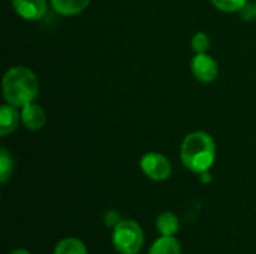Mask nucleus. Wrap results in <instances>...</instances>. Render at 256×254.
<instances>
[{"mask_svg":"<svg viewBox=\"0 0 256 254\" xmlns=\"http://www.w3.org/2000/svg\"><path fill=\"white\" fill-rule=\"evenodd\" d=\"M21 123L32 132L40 130L46 123L45 109L34 102L26 105L24 108H21Z\"/></svg>","mask_w":256,"mask_h":254,"instance_id":"7","label":"nucleus"},{"mask_svg":"<svg viewBox=\"0 0 256 254\" xmlns=\"http://www.w3.org/2000/svg\"><path fill=\"white\" fill-rule=\"evenodd\" d=\"M183 165L195 174L207 172L216 162V142L207 132L189 133L180 148Z\"/></svg>","mask_w":256,"mask_h":254,"instance_id":"1","label":"nucleus"},{"mask_svg":"<svg viewBox=\"0 0 256 254\" xmlns=\"http://www.w3.org/2000/svg\"><path fill=\"white\" fill-rule=\"evenodd\" d=\"M148 254H182V244L176 237L162 235L152 244Z\"/></svg>","mask_w":256,"mask_h":254,"instance_id":"11","label":"nucleus"},{"mask_svg":"<svg viewBox=\"0 0 256 254\" xmlns=\"http://www.w3.org/2000/svg\"><path fill=\"white\" fill-rule=\"evenodd\" d=\"M122 219L118 217V214L116 211H108L106 213V217H105V222H106V226H116Z\"/></svg>","mask_w":256,"mask_h":254,"instance_id":"17","label":"nucleus"},{"mask_svg":"<svg viewBox=\"0 0 256 254\" xmlns=\"http://www.w3.org/2000/svg\"><path fill=\"white\" fill-rule=\"evenodd\" d=\"M141 171L153 181H165L172 174V165L166 156L152 151L141 157L140 160Z\"/></svg>","mask_w":256,"mask_h":254,"instance_id":"4","label":"nucleus"},{"mask_svg":"<svg viewBox=\"0 0 256 254\" xmlns=\"http://www.w3.org/2000/svg\"><path fill=\"white\" fill-rule=\"evenodd\" d=\"M190 69H192L194 76L200 82H204V84H210L219 76V64L207 52L206 54H196L192 58Z\"/></svg>","mask_w":256,"mask_h":254,"instance_id":"5","label":"nucleus"},{"mask_svg":"<svg viewBox=\"0 0 256 254\" xmlns=\"http://www.w3.org/2000/svg\"><path fill=\"white\" fill-rule=\"evenodd\" d=\"M54 254H88V252H87V246L80 238L70 237L62 240L56 246Z\"/></svg>","mask_w":256,"mask_h":254,"instance_id":"12","label":"nucleus"},{"mask_svg":"<svg viewBox=\"0 0 256 254\" xmlns=\"http://www.w3.org/2000/svg\"><path fill=\"white\" fill-rule=\"evenodd\" d=\"M92 0H51L52 9L62 16H75L82 13Z\"/></svg>","mask_w":256,"mask_h":254,"instance_id":"9","label":"nucleus"},{"mask_svg":"<svg viewBox=\"0 0 256 254\" xmlns=\"http://www.w3.org/2000/svg\"><path fill=\"white\" fill-rule=\"evenodd\" d=\"M240 13L246 21H254V19H256V4L248 1V4L240 10Z\"/></svg>","mask_w":256,"mask_h":254,"instance_id":"16","label":"nucleus"},{"mask_svg":"<svg viewBox=\"0 0 256 254\" xmlns=\"http://www.w3.org/2000/svg\"><path fill=\"white\" fill-rule=\"evenodd\" d=\"M9 254H32L28 250H24V249H16V250H14V252H10Z\"/></svg>","mask_w":256,"mask_h":254,"instance_id":"19","label":"nucleus"},{"mask_svg":"<svg viewBox=\"0 0 256 254\" xmlns=\"http://www.w3.org/2000/svg\"><path fill=\"white\" fill-rule=\"evenodd\" d=\"M201 175V181L202 183H210L212 181V175H210V172L207 171V172H202V174H200Z\"/></svg>","mask_w":256,"mask_h":254,"instance_id":"18","label":"nucleus"},{"mask_svg":"<svg viewBox=\"0 0 256 254\" xmlns=\"http://www.w3.org/2000/svg\"><path fill=\"white\" fill-rule=\"evenodd\" d=\"M14 174V159L6 148L0 150V181L6 184Z\"/></svg>","mask_w":256,"mask_h":254,"instance_id":"13","label":"nucleus"},{"mask_svg":"<svg viewBox=\"0 0 256 254\" xmlns=\"http://www.w3.org/2000/svg\"><path fill=\"white\" fill-rule=\"evenodd\" d=\"M212 4L220 12L234 13L240 12L248 4V0H212Z\"/></svg>","mask_w":256,"mask_h":254,"instance_id":"14","label":"nucleus"},{"mask_svg":"<svg viewBox=\"0 0 256 254\" xmlns=\"http://www.w3.org/2000/svg\"><path fill=\"white\" fill-rule=\"evenodd\" d=\"M12 7L26 21H39L48 12L46 0H12Z\"/></svg>","mask_w":256,"mask_h":254,"instance_id":"6","label":"nucleus"},{"mask_svg":"<svg viewBox=\"0 0 256 254\" xmlns=\"http://www.w3.org/2000/svg\"><path fill=\"white\" fill-rule=\"evenodd\" d=\"M18 108L6 103L0 108V136L4 138L16 130L21 121V112L16 111Z\"/></svg>","mask_w":256,"mask_h":254,"instance_id":"8","label":"nucleus"},{"mask_svg":"<svg viewBox=\"0 0 256 254\" xmlns=\"http://www.w3.org/2000/svg\"><path fill=\"white\" fill-rule=\"evenodd\" d=\"M210 45H212L210 37L204 31H198L190 40V46L196 54H206L210 49Z\"/></svg>","mask_w":256,"mask_h":254,"instance_id":"15","label":"nucleus"},{"mask_svg":"<svg viewBox=\"0 0 256 254\" xmlns=\"http://www.w3.org/2000/svg\"><path fill=\"white\" fill-rule=\"evenodd\" d=\"M39 94V79L27 67L16 66L9 69L3 76V97L6 103L15 108H24L34 102Z\"/></svg>","mask_w":256,"mask_h":254,"instance_id":"2","label":"nucleus"},{"mask_svg":"<svg viewBox=\"0 0 256 254\" xmlns=\"http://www.w3.org/2000/svg\"><path fill=\"white\" fill-rule=\"evenodd\" d=\"M156 229L160 235L174 237L180 231V220L172 211H165L156 219Z\"/></svg>","mask_w":256,"mask_h":254,"instance_id":"10","label":"nucleus"},{"mask_svg":"<svg viewBox=\"0 0 256 254\" xmlns=\"http://www.w3.org/2000/svg\"><path fill=\"white\" fill-rule=\"evenodd\" d=\"M144 231L136 220H120L112 231V246L120 254H140L144 247Z\"/></svg>","mask_w":256,"mask_h":254,"instance_id":"3","label":"nucleus"}]
</instances>
